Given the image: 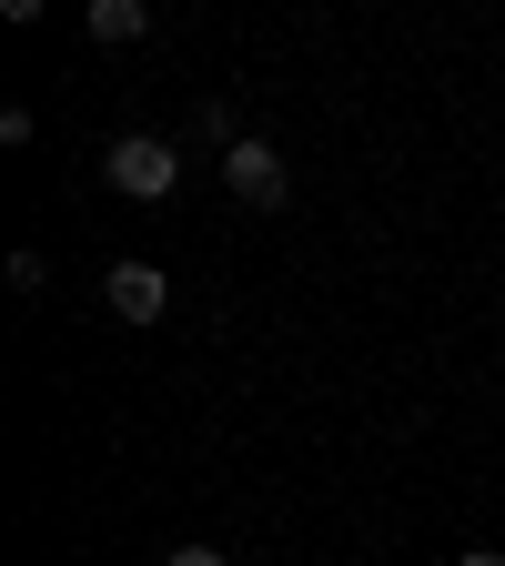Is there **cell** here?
<instances>
[{
    "mask_svg": "<svg viewBox=\"0 0 505 566\" xmlns=\"http://www.w3.org/2000/svg\"><path fill=\"white\" fill-rule=\"evenodd\" d=\"M102 182H112L122 202H162V192L182 182V153H172L162 132H122L112 153H102Z\"/></svg>",
    "mask_w": 505,
    "mask_h": 566,
    "instance_id": "1",
    "label": "cell"
},
{
    "mask_svg": "<svg viewBox=\"0 0 505 566\" xmlns=\"http://www.w3.org/2000/svg\"><path fill=\"white\" fill-rule=\"evenodd\" d=\"M102 304H112L122 324H162L172 283H162V263H141V253H131V263H112V273H102Z\"/></svg>",
    "mask_w": 505,
    "mask_h": 566,
    "instance_id": "3",
    "label": "cell"
},
{
    "mask_svg": "<svg viewBox=\"0 0 505 566\" xmlns=\"http://www.w3.org/2000/svg\"><path fill=\"white\" fill-rule=\"evenodd\" d=\"M162 566H223V546H172Z\"/></svg>",
    "mask_w": 505,
    "mask_h": 566,
    "instance_id": "5",
    "label": "cell"
},
{
    "mask_svg": "<svg viewBox=\"0 0 505 566\" xmlns=\"http://www.w3.org/2000/svg\"><path fill=\"white\" fill-rule=\"evenodd\" d=\"M223 182H233V202H253V212H273L283 192H294V172H283V153H273L263 132H243L233 153H223Z\"/></svg>",
    "mask_w": 505,
    "mask_h": 566,
    "instance_id": "2",
    "label": "cell"
},
{
    "mask_svg": "<svg viewBox=\"0 0 505 566\" xmlns=\"http://www.w3.org/2000/svg\"><path fill=\"white\" fill-rule=\"evenodd\" d=\"M455 566H505V556H495V546H465V556H455Z\"/></svg>",
    "mask_w": 505,
    "mask_h": 566,
    "instance_id": "6",
    "label": "cell"
},
{
    "mask_svg": "<svg viewBox=\"0 0 505 566\" xmlns=\"http://www.w3.org/2000/svg\"><path fill=\"white\" fill-rule=\"evenodd\" d=\"M82 31H92V41H112V51H131V41H152V0H92Z\"/></svg>",
    "mask_w": 505,
    "mask_h": 566,
    "instance_id": "4",
    "label": "cell"
}]
</instances>
